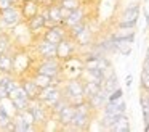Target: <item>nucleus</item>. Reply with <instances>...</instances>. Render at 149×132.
I'll return each mask as SVG.
<instances>
[{"label":"nucleus","mask_w":149,"mask_h":132,"mask_svg":"<svg viewBox=\"0 0 149 132\" xmlns=\"http://www.w3.org/2000/svg\"><path fill=\"white\" fill-rule=\"evenodd\" d=\"M130 2H135V0H130Z\"/></svg>","instance_id":"obj_42"},{"label":"nucleus","mask_w":149,"mask_h":132,"mask_svg":"<svg viewBox=\"0 0 149 132\" xmlns=\"http://www.w3.org/2000/svg\"><path fill=\"white\" fill-rule=\"evenodd\" d=\"M146 95H148V97H149V90H146Z\"/></svg>","instance_id":"obj_39"},{"label":"nucleus","mask_w":149,"mask_h":132,"mask_svg":"<svg viewBox=\"0 0 149 132\" xmlns=\"http://www.w3.org/2000/svg\"><path fill=\"white\" fill-rule=\"evenodd\" d=\"M146 56H149V47H148V50H146Z\"/></svg>","instance_id":"obj_38"},{"label":"nucleus","mask_w":149,"mask_h":132,"mask_svg":"<svg viewBox=\"0 0 149 132\" xmlns=\"http://www.w3.org/2000/svg\"><path fill=\"white\" fill-rule=\"evenodd\" d=\"M101 89H103V85H101L100 82H96V80H85L84 82V95H85V98L100 93Z\"/></svg>","instance_id":"obj_17"},{"label":"nucleus","mask_w":149,"mask_h":132,"mask_svg":"<svg viewBox=\"0 0 149 132\" xmlns=\"http://www.w3.org/2000/svg\"><path fill=\"white\" fill-rule=\"evenodd\" d=\"M132 84H133V76H132V74H127V77H125V87H127V89H130V87H132Z\"/></svg>","instance_id":"obj_34"},{"label":"nucleus","mask_w":149,"mask_h":132,"mask_svg":"<svg viewBox=\"0 0 149 132\" xmlns=\"http://www.w3.org/2000/svg\"><path fill=\"white\" fill-rule=\"evenodd\" d=\"M29 109H31V113H32L36 122H45L47 113H45V108L42 106V102H40V100H31Z\"/></svg>","instance_id":"obj_7"},{"label":"nucleus","mask_w":149,"mask_h":132,"mask_svg":"<svg viewBox=\"0 0 149 132\" xmlns=\"http://www.w3.org/2000/svg\"><path fill=\"white\" fill-rule=\"evenodd\" d=\"M37 52L42 58H58V44H53L43 39L37 45Z\"/></svg>","instance_id":"obj_3"},{"label":"nucleus","mask_w":149,"mask_h":132,"mask_svg":"<svg viewBox=\"0 0 149 132\" xmlns=\"http://www.w3.org/2000/svg\"><path fill=\"white\" fill-rule=\"evenodd\" d=\"M56 89H58L56 85H48V87H45V89H42V90H40V95H39V100H40V102H45V100L48 98V97L52 95Z\"/></svg>","instance_id":"obj_26"},{"label":"nucleus","mask_w":149,"mask_h":132,"mask_svg":"<svg viewBox=\"0 0 149 132\" xmlns=\"http://www.w3.org/2000/svg\"><path fill=\"white\" fill-rule=\"evenodd\" d=\"M0 16H2V21L7 26H16L21 21V18H24L21 8H18L15 5L7 8V10H3V11H0Z\"/></svg>","instance_id":"obj_1"},{"label":"nucleus","mask_w":149,"mask_h":132,"mask_svg":"<svg viewBox=\"0 0 149 132\" xmlns=\"http://www.w3.org/2000/svg\"><path fill=\"white\" fill-rule=\"evenodd\" d=\"M144 2H148V0H144Z\"/></svg>","instance_id":"obj_43"},{"label":"nucleus","mask_w":149,"mask_h":132,"mask_svg":"<svg viewBox=\"0 0 149 132\" xmlns=\"http://www.w3.org/2000/svg\"><path fill=\"white\" fill-rule=\"evenodd\" d=\"M13 69H15L13 58H11L10 55H7V52H5V53H0V71L3 74H10Z\"/></svg>","instance_id":"obj_16"},{"label":"nucleus","mask_w":149,"mask_h":132,"mask_svg":"<svg viewBox=\"0 0 149 132\" xmlns=\"http://www.w3.org/2000/svg\"><path fill=\"white\" fill-rule=\"evenodd\" d=\"M144 63H148V64H149V56H146V58H144Z\"/></svg>","instance_id":"obj_37"},{"label":"nucleus","mask_w":149,"mask_h":132,"mask_svg":"<svg viewBox=\"0 0 149 132\" xmlns=\"http://www.w3.org/2000/svg\"><path fill=\"white\" fill-rule=\"evenodd\" d=\"M10 121H11V116L7 113V109H5L3 106H0V127L5 129V126H7Z\"/></svg>","instance_id":"obj_27"},{"label":"nucleus","mask_w":149,"mask_h":132,"mask_svg":"<svg viewBox=\"0 0 149 132\" xmlns=\"http://www.w3.org/2000/svg\"><path fill=\"white\" fill-rule=\"evenodd\" d=\"M116 89H119V79H117V74H114V76L104 79V82H103V90L107 93V95H111V93H112Z\"/></svg>","instance_id":"obj_20"},{"label":"nucleus","mask_w":149,"mask_h":132,"mask_svg":"<svg viewBox=\"0 0 149 132\" xmlns=\"http://www.w3.org/2000/svg\"><path fill=\"white\" fill-rule=\"evenodd\" d=\"M59 5L61 6H66L69 10H77L82 6V0H59Z\"/></svg>","instance_id":"obj_25"},{"label":"nucleus","mask_w":149,"mask_h":132,"mask_svg":"<svg viewBox=\"0 0 149 132\" xmlns=\"http://www.w3.org/2000/svg\"><path fill=\"white\" fill-rule=\"evenodd\" d=\"M75 106L74 105H66L64 108L61 109V111L58 113V119H59V122H61L63 126H71L72 124V119H74V116H75Z\"/></svg>","instance_id":"obj_8"},{"label":"nucleus","mask_w":149,"mask_h":132,"mask_svg":"<svg viewBox=\"0 0 149 132\" xmlns=\"http://www.w3.org/2000/svg\"><path fill=\"white\" fill-rule=\"evenodd\" d=\"M13 122H15V126H16V131H19V132L31 131V129H32V122L27 121V119L23 116L21 111H18L16 114L13 116Z\"/></svg>","instance_id":"obj_13"},{"label":"nucleus","mask_w":149,"mask_h":132,"mask_svg":"<svg viewBox=\"0 0 149 132\" xmlns=\"http://www.w3.org/2000/svg\"><path fill=\"white\" fill-rule=\"evenodd\" d=\"M69 39H71V37H69ZM72 40H74V39H71V40L63 39V40L58 44V58L61 61L71 58L72 53H74V45H72Z\"/></svg>","instance_id":"obj_6"},{"label":"nucleus","mask_w":149,"mask_h":132,"mask_svg":"<svg viewBox=\"0 0 149 132\" xmlns=\"http://www.w3.org/2000/svg\"><path fill=\"white\" fill-rule=\"evenodd\" d=\"M143 73L149 74V64L148 63H143Z\"/></svg>","instance_id":"obj_35"},{"label":"nucleus","mask_w":149,"mask_h":132,"mask_svg":"<svg viewBox=\"0 0 149 132\" xmlns=\"http://www.w3.org/2000/svg\"><path fill=\"white\" fill-rule=\"evenodd\" d=\"M63 97H64V95L61 93V90H59V89H56L55 92H53L52 95H50L48 98L45 100V102H42V103H43V105H47L48 108H53V106H55V103H56V102H59V100H61Z\"/></svg>","instance_id":"obj_23"},{"label":"nucleus","mask_w":149,"mask_h":132,"mask_svg":"<svg viewBox=\"0 0 149 132\" xmlns=\"http://www.w3.org/2000/svg\"><path fill=\"white\" fill-rule=\"evenodd\" d=\"M90 119L91 116L90 114H82V113H75L74 119H72V129H87L88 124H90Z\"/></svg>","instance_id":"obj_15"},{"label":"nucleus","mask_w":149,"mask_h":132,"mask_svg":"<svg viewBox=\"0 0 149 132\" xmlns=\"http://www.w3.org/2000/svg\"><path fill=\"white\" fill-rule=\"evenodd\" d=\"M10 47V40L5 34H0V53H5Z\"/></svg>","instance_id":"obj_28"},{"label":"nucleus","mask_w":149,"mask_h":132,"mask_svg":"<svg viewBox=\"0 0 149 132\" xmlns=\"http://www.w3.org/2000/svg\"><path fill=\"white\" fill-rule=\"evenodd\" d=\"M87 21H80V23H77V24H74V26H71V28L68 29V32H69V37L71 39H74L75 40V37H77V35H80L82 32L85 31V28H87Z\"/></svg>","instance_id":"obj_22"},{"label":"nucleus","mask_w":149,"mask_h":132,"mask_svg":"<svg viewBox=\"0 0 149 132\" xmlns=\"http://www.w3.org/2000/svg\"><path fill=\"white\" fill-rule=\"evenodd\" d=\"M135 35H136L135 28H120V26H116V31L111 32L109 37L112 40H117V39H132V40H135Z\"/></svg>","instance_id":"obj_9"},{"label":"nucleus","mask_w":149,"mask_h":132,"mask_svg":"<svg viewBox=\"0 0 149 132\" xmlns=\"http://www.w3.org/2000/svg\"><path fill=\"white\" fill-rule=\"evenodd\" d=\"M45 16H43V13H37L36 16H32L31 19H27V26H29L31 31H39V29H43L45 28Z\"/></svg>","instance_id":"obj_19"},{"label":"nucleus","mask_w":149,"mask_h":132,"mask_svg":"<svg viewBox=\"0 0 149 132\" xmlns=\"http://www.w3.org/2000/svg\"><path fill=\"white\" fill-rule=\"evenodd\" d=\"M139 11H141L139 3H132V5H128L122 13H120L119 21H138Z\"/></svg>","instance_id":"obj_5"},{"label":"nucleus","mask_w":149,"mask_h":132,"mask_svg":"<svg viewBox=\"0 0 149 132\" xmlns=\"http://www.w3.org/2000/svg\"><path fill=\"white\" fill-rule=\"evenodd\" d=\"M37 2H42V0H37Z\"/></svg>","instance_id":"obj_41"},{"label":"nucleus","mask_w":149,"mask_h":132,"mask_svg":"<svg viewBox=\"0 0 149 132\" xmlns=\"http://www.w3.org/2000/svg\"><path fill=\"white\" fill-rule=\"evenodd\" d=\"M59 11H61V18H63V21H64V19H68L69 16H71V13L74 11V10H69V8H66V6L59 5Z\"/></svg>","instance_id":"obj_31"},{"label":"nucleus","mask_w":149,"mask_h":132,"mask_svg":"<svg viewBox=\"0 0 149 132\" xmlns=\"http://www.w3.org/2000/svg\"><path fill=\"white\" fill-rule=\"evenodd\" d=\"M90 39H91V32H90V29H88V26H87L85 31L82 32L80 35L75 37V42H77L79 45H88V44H90Z\"/></svg>","instance_id":"obj_24"},{"label":"nucleus","mask_w":149,"mask_h":132,"mask_svg":"<svg viewBox=\"0 0 149 132\" xmlns=\"http://www.w3.org/2000/svg\"><path fill=\"white\" fill-rule=\"evenodd\" d=\"M58 24H61V23L55 21V19H52V18H47L45 19V28L47 29H53V28H56Z\"/></svg>","instance_id":"obj_33"},{"label":"nucleus","mask_w":149,"mask_h":132,"mask_svg":"<svg viewBox=\"0 0 149 132\" xmlns=\"http://www.w3.org/2000/svg\"><path fill=\"white\" fill-rule=\"evenodd\" d=\"M16 2H18V0H13V3H16Z\"/></svg>","instance_id":"obj_40"},{"label":"nucleus","mask_w":149,"mask_h":132,"mask_svg":"<svg viewBox=\"0 0 149 132\" xmlns=\"http://www.w3.org/2000/svg\"><path fill=\"white\" fill-rule=\"evenodd\" d=\"M21 85L24 87V90L27 92V97H29L31 100H39V95H40V90H42V89H40L34 80L24 79L23 82H21Z\"/></svg>","instance_id":"obj_12"},{"label":"nucleus","mask_w":149,"mask_h":132,"mask_svg":"<svg viewBox=\"0 0 149 132\" xmlns=\"http://www.w3.org/2000/svg\"><path fill=\"white\" fill-rule=\"evenodd\" d=\"M13 0H0V11H3V10L10 8V6H13Z\"/></svg>","instance_id":"obj_32"},{"label":"nucleus","mask_w":149,"mask_h":132,"mask_svg":"<svg viewBox=\"0 0 149 132\" xmlns=\"http://www.w3.org/2000/svg\"><path fill=\"white\" fill-rule=\"evenodd\" d=\"M144 131H146V132H149V124H146V126H144Z\"/></svg>","instance_id":"obj_36"},{"label":"nucleus","mask_w":149,"mask_h":132,"mask_svg":"<svg viewBox=\"0 0 149 132\" xmlns=\"http://www.w3.org/2000/svg\"><path fill=\"white\" fill-rule=\"evenodd\" d=\"M63 95L68 98V102L74 97H80L84 95V82L80 79H69L64 85V92Z\"/></svg>","instance_id":"obj_2"},{"label":"nucleus","mask_w":149,"mask_h":132,"mask_svg":"<svg viewBox=\"0 0 149 132\" xmlns=\"http://www.w3.org/2000/svg\"><path fill=\"white\" fill-rule=\"evenodd\" d=\"M130 129H132L130 127V119H128V116H127V113H123V114L117 116V121L109 127V131H112V132H130Z\"/></svg>","instance_id":"obj_10"},{"label":"nucleus","mask_w":149,"mask_h":132,"mask_svg":"<svg viewBox=\"0 0 149 132\" xmlns=\"http://www.w3.org/2000/svg\"><path fill=\"white\" fill-rule=\"evenodd\" d=\"M23 16L27 19H31L32 16H36L39 13V2L37 0H24L23 6H21Z\"/></svg>","instance_id":"obj_11"},{"label":"nucleus","mask_w":149,"mask_h":132,"mask_svg":"<svg viewBox=\"0 0 149 132\" xmlns=\"http://www.w3.org/2000/svg\"><path fill=\"white\" fill-rule=\"evenodd\" d=\"M103 111H104V114H112V116L123 114V113H127V103L123 98L117 100V102H109L107 100Z\"/></svg>","instance_id":"obj_4"},{"label":"nucleus","mask_w":149,"mask_h":132,"mask_svg":"<svg viewBox=\"0 0 149 132\" xmlns=\"http://www.w3.org/2000/svg\"><path fill=\"white\" fill-rule=\"evenodd\" d=\"M23 2H24V0H23Z\"/></svg>","instance_id":"obj_44"},{"label":"nucleus","mask_w":149,"mask_h":132,"mask_svg":"<svg viewBox=\"0 0 149 132\" xmlns=\"http://www.w3.org/2000/svg\"><path fill=\"white\" fill-rule=\"evenodd\" d=\"M34 82L37 84V85L40 87V89H45V87L48 85H53V77L47 76V74H42V73H36V76H34Z\"/></svg>","instance_id":"obj_21"},{"label":"nucleus","mask_w":149,"mask_h":132,"mask_svg":"<svg viewBox=\"0 0 149 132\" xmlns=\"http://www.w3.org/2000/svg\"><path fill=\"white\" fill-rule=\"evenodd\" d=\"M84 19H85V13H84V10H82V6H80V8L74 10V11L71 13V16H69L68 19H64V21H63V24H64L66 28L69 29L71 26L77 24V23L84 21Z\"/></svg>","instance_id":"obj_18"},{"label":"nucleus","mask_w":149,"mask_h":132,"mask_svg":"<svg viewBox=\"0 0 149 132\" xmlns=\"http://www.w3.org/2000/svg\"><path fill=\"white\" fill-rule=\"evenodd\" d=\"M141 89L143 90H149V74L141 71Z\"/></svg>","instance_id":"obj_30"},{"label":"nucleus","mask_w":149,"mask_h":132,"mask_svg":"<svg viewBox=\"0 0 149 132\" xmlns=\"http://www.w3.org/2000/svg\"><path fill=\"white\" fill-rule=\"evenodd\" d=\"M120 98H123V90L119 87V89H116L112 93H111L107 100H109V102H117V100H120Z\"/></svg>","instance_id":"obj_29"},{"label":"nucleus","mask_w":149,"mask_h":132,"mask_svg":"<svg viewBox=\"0 0 149 132\" xmlns=\"http://www.w3.org/2000/svg\"><path fill=\"white\" fill-rule=\"evenodd\" d=\"M114 42L117 45V53L123 55V56H128L132 53V45L135 40H132V39H117Z\"/></svg>","instance_id":"obj_14"}]
</instances>
